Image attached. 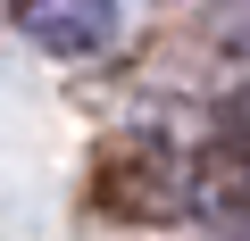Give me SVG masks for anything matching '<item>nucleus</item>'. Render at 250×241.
Listing matches in <instances>:
<instances>
[{"mask_svg": "<svg viewBox=\"0 0 250 241\" xmlns=\"http://www.w3.org/2000/svg\"><path fill=\"white\" fill-rule=\"evenodd\" d=\"M17 25L59 58H92L117 34V0H17Z\"/></svg>", "mask_w": 250, "mask_h": 241, "instance_id": "1", "label": "nucleus"}, {"mask_svg": "<svg viewBox=\"0 0 250 241\" xmlns=\"http://www.w3.org/2000/svg\"><path fill=\"white\" fill-rule=\"evenodd\" d=\"M225 133H233V142H242V150H250V92H242V100H233V108H225Z\"/></svg>", "mask_w": 250, "mask_h": 241, "instance_id": "2", "label": "nucleus"}]
</instances>
